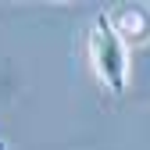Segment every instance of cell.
<instances>
[{
  "instance_id": "obj_1",
  "label": "cell",
  "mask_w": 150,
  "mask_h": 150,
  "mask_svg": "<svg viewBox=\"0 0 150 150\" xmlns=\"http://www.w3.org/2000/svg\"><path fill=\"white\" fill-rule=\"evenodd\" d=\"M89 57H93V68H97V79L111 93H125L129 50H125V40L115 32V25H111L107 14L93 18V29H89Z\"/></svg>"
},
{
  "instance_id": "obj_2",
  "label": "cell",
  "mask_w": 150,
  "mask_h": 150,
  "mask_svg": "<svg viewBox=\"0 0 150 150\" xmlns=\"http://www.w3.org/2000/svg\"><path fill=\"white\" fill-rule=\"evenodd\" d=\"M107 18L125 43H146L150 40V11L146 7H115Z\"/></svg>"
},
{
  "instance_id": "obj_3",
  "label": "cell",
  "mask_w": 150,
  "mask_h": 150,
  "mask_svg": "<svg viewBox=\"0 0 150 150\" xmlns=\"http://www.w3.org/2000/svg\"><path fill=\"white\" fill-rule=\"evenodd\" d=\"M0 150H4V146H0Z\"/></svg>"
}]
</instances>
